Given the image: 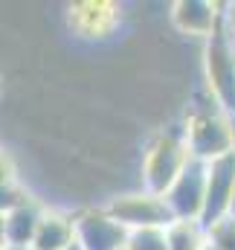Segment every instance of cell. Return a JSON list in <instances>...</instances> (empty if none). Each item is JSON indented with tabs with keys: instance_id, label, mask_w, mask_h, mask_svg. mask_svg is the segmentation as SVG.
<instances>
[{
	"instance_id": "20",
	"label": "cell",
	"mask_w": 235,
	"mask_h": 250,
	"mask_svg": "<svg viewBox=\"0 0 235 250\" xmlns=\"http://www.w3.org/2000/svg\"><path fill=\"white\" fill-rule=\"evenodd\" d=\"M203 250H218V248H215V245H209V242H206V248H203Z\"/></svg>"
},
{
	"instance_id": "17",
	"label": "cell",
	"mask_w": 235,
	"mask_h": 250,
	"mask_svg": "<svg viewBox=\"0 0 235 250\" xmlns=\"http://www.w3.org/2000/svg\"><path fill=\"white\" fill-rule=\"evenodd\" d=\"M230 218H235V192H233V204H230Z\"/></svg>"
},
{
	"instance_id": "18",
	"label": "cell",
	"mask_w": 235,
	"mask_h": 250,
	"mask_svg": "<svg viewBox=\"0 0 235 250\" xmlns=\"http://www.w3.org/2000/svg\"><path fill=\"white\" fill-rule=\"evenodd\" d=\"M64 250H81V245H78V242H73L70 248H64Z\"/></svg>"
},
{
	"instance_id": "3",
	"label": "cell",
	"mask_w": 235,
	"mask_h": 250,
	"mask_svg": "<svg viewBox=\"0 0 235 250\" xmlns=\"http://www.w3.org/2000/svg\"><path fill=\"white\" fill-rule=\"evenodd\" d=\"M206 82L215 105L235 117V44L224 29V15L218 29L206 41Z\"/></svg>"
},
{
	"instance_id": "6",
	"label": "cell",
	"mask_w": 235,
	"mask_h": 250,
	"mask_svg": "<svg viewBox=\"0 0 235 250\" xmlns=\"http://www.w3.org/2000/svg\"><path fill=\"white\" fill-rule=\"evenodd\" d=\"M122 23V9L111 0H81L67 9V26L81 41H108Z\"/></svg>"
},
{
	"instance_id": "12",
	"label": "cell",
	"mask_w": 235,
	"mask_h": 250,
	"mask_svg": "<svg viewBox=\"0 0 235 250\" xmlns=\"http://www.w3.org/2000/svg\"><path fill=\"white\" fill-rule=\"evenodd\" d=\"M169 250H203L206 248V227L200 221H180L175 218L166 227Z\"/></svg>"
},
{
	"instance_id": "1",
	"label": "cell",
	"mask_w": 235,
	"mask_h": 250,
	"mask_svg": "<svg viewBox=\"0 0 235 250\" xmlns=\"http://www.w3.org/2000/svg\"><path fill=\"white\" fill-rule=\"evenodd\" d=\"M183 137L195 160H221L235 151V117L221 111L218 105L197 108L183 120Z\"/></svg>"
},
{
	"instance_id": "14",
	"label": "cell",
	"mask_w": 235,
	"mask_h": 250,
	"mask_svg": "<svg viewBox=\"0 0 235 250\" xmlns=\"http://www.w3.org/2000/svg\"><path fill=\"white\" fill-rule=\"evenodd\" d=\"M206 242L218 250H235V218H221L212 227H206Z\"/></svg>"
},
{
	"instance_id": "21",
	"label": "cell",
	"mask_w": 235,
	"mask_h": 250,
	"mask_svg": "<svg viewBox=\"0 0 235 250\" xmlns=\"http://www.w3.org/2000/svg\"><path fill=\"white\" fill-rule=\"evenodd\" d=\"M0 96H3V76H0Z\"/></svg>"
},
{
	"instance_id": "2",
	"label": "cell",
	"mask_w": 235,
	"mask_h": 250,
	"mask_svg": "<svg viewBox=\"0 0 235 250\" xmlns=\"http://www.w3.org/2000/svg\"><path fill=\"white\" fill-rule=\"evenodd\" d=\"M189 160L192 154L183 137V125L160 131L142 154V189L151 195H166Z\"/></svg>"
},
{
	"instance_id": "4",
	"label": "cell",
	"mask_w": 235,
	"mask_h": 250,
	"mask_svg": "<svg viewBox=\"0 0 235 250\" xmlns=\"http://www.w3.org/2000/svg\"><path fill=\"white\" fill-rule=\"evenodd\" d=\"M105 209H108V215L114 221H119L128 233L131 230H142V227H169L175 221L166 198L163 195H151L145 189L119 195Z\"/></svg>"
},
{
	"instance_id": "11",
	"label": "cell",
	"mask_w": 235,
	"mask_h": 250,
	"mask_svg": "<svg viewBox=\"0 0 235 250\" xmlns=\"http://www.w3.org/2000/svg\"><path fill=\"white\" fill-rule=\"evenodd\" d=\"M76 242V221L56 209H44V218L35 230L32 248L35 250H64Z\"/></svg>"
},
{
	"instance_id": "16",
	"label": "cell",
	"mask_w": 235,
	"mask_h": 250,
	"mask_svg": "<svg viewBox=\"0 0 235 250\" xmlns=\"http://www.w3.org/2000/svg\"><path fill=\"white\" fill-rule=\"evenodd\" d=\"M0 250H6V230H3V215H0Z\"/></svg>"
},
{
	"instance_id": "8",
	"label": "cell",
	"mask_w": 235,
	"mask_h": 250,
	"mask_svg": "<svg viewBox=\"0 0 235 250\" xmlns=\"http://www.w3.org/2000/svg\"><path fill=\"white\" fill-rule=\"evenodd\" d=\"M235 192V151L212 160L209 163V178H206V204H203V215L200 224L212 227L215 221L230 215V204H233Z\"/></svg>"
},
{
	"instance_id": "5",
	"label": "cell",
	"mask_w": 235,
	"mask_h": 250,
	"mask_svg": "<svg viewBox=\"0 0 235 250\" xmlns=\"http://www.w3.org/2000/svg\"><path fill=\"white\" fill-rule=\"evenodd\" d=\"M206 178H209V163L192 157L183 166L177 181L163 195L175 218H180V221H200L203 204H206Z\"/></svg>"
},
{
	"instance_id": "19",
	"label": "cell",
	"mask_w": 235,
	"mask_h": 250,
	"mask_svg": "<svg viewBox=\"0 0 235 250\" xmlns=\"http://www.w3.org/2000/svg\"><path fill=\"white\" fill-rule=\"evenodd\" d=\"M6 250H35L32 245H26V248H6Z\"/></svg>"
},
{
	"instance_id": "9",
	"label": "cell",
	"mask_w": 235,
	"mask_h": 250,
	"mask_svg": "<svg viewBox=\"0 0 235 250\" xmlns=\"http://www.w3.org/2000/svg\"><path fill=\"white\" fill-rule=\"evenodd\" d=\"M224 9L218 3L209 0H180L172 6V23L183 35H195V38H212V32L221 23Z\"/></svg>"
},
{
	"instance_id": "10",
	"label": "cell",
	"mask_w": 235,
	"mask_h": 250,
	"mask_svg": "<svg viewBox=\"0 0 235 250\" xmlns=\"http://www.w3.org/2000/svg\"><path fill=\"white\" fill-rule=\"evenodd\" d=\"M41 218H44V207L35 204L32 198H26V201L18 204L15 209H9V212L3 215L6 248H26V245H32Z\"/></svg>"
},
{
	"instance_id": "13",
	"label": "cell",
	"mask_w": 235,
	"mask_h": 250,
	"mask_svg": "<svg viewBox=\"0 0 235 250\" xmlns=\"http://www.w3.org/2000/svg\"><path fill=\"white\" fill-rule=\"evenodd\" d=\"M125 250H169V236L166 227H142V230H131Z\"/></svg>"
},
{
	"instance_id": "15",
	"label": "cell",
	"mask_w": 235,
	"mask_h": 250,
	"mask_svg": "<svg viewBox=\"0 0 235 250\" xmlns=\"http://www.w3.org/2000/svg\"><path fill=\"white\" fill-rule=\"evenodd\" d=\"M224 29H227V35L233 38V44H235V3L224 6Z\"/></svg>"
},
{
	"instance_id": "7",
	"label": "cell",
	"mask_w": 235,
	"mask_h": 250,
	"mask_svg": "<svg viewBox=\"0 0 235 250\" xmlns=\"http://www.w3.org/2000/svg\"><path fill=\"white\" fill-rule=\"evenodd\" d=\"M73 221L81 250H125L128 230L108 215V209H84L73 215Z\"/></svg>"
}]
</instances>
